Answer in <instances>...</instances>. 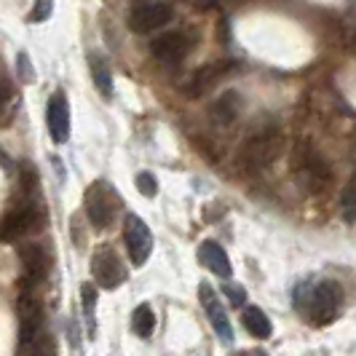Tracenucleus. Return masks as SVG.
Segmentation results:
<instances>
[{
	"label": "nucleus",
	"instance_id": "obj_1",
	"mask_svg": "<svg viewBox=\"0 0 356 356\" xmlns=\"http://www.w3.org/2000/svg\"><path fill=\"white\" fill-rule=\"evenodd\" d=\"M295 305L305 314V319L316 327H324L338 316L340 305H343V289L332 279H321L311 286V292H305L303 286L295 292Z\"/></svg>",
	"mask_w": 356,
	"mask_h": 356
},
{
	"label": "nucleus",
	"instance_id": "obj_2",
	"mask_svg": "<svg viewBox=\"0 0 356 356\" xmlns=\"http://www.w3.org/2000/svg\"><path fill=\"white\" fill-rule=\"evenodd\" d=\"M292 169L295 175L308 185V191H321L330 182V166L316 156V150L308 143H300L292 153Z\"/></svg>",
	"mask_w": 356,
	"mask_h": 356
},
{
	"label": "nucleus",
	"instance_id": "obj_3",
	"mask_svg": "<svg viewBox=\"0 0 356 356\" xmlns=\"http://www.w3.org/2000/svg\"><path fill=\"white\" fill-rule=\"evenodd\" d=\"M175 17L172 6L169 3H161V0H147V3H134L131 14H129V30L131 33H156L161 27H166Z\"/></svg>",
	"mask_w": 356,
	"mask_h": 356
},
{
	"label": "nucleus",
	"instance_id": "obj_4",
	"mask_svg": "<svg viewBox=\"0 0 356 356\" xmlns=\"http://www.w3.org/2000/svg\"><path fill=\"white\" fill-rule=\"evenodd\" d=\"M43 228V212L33 204H22L3 217L0 222V241H17L22 236Z\"/></svg>",
	"mask_w": 356,
	"mask_h": 356
},
{
	"label": "nucleus",
	"instance_id": "obj_5",
	"mask_svg": "<svg viewBox=\"0 0 356 356\" xmlns=\"http://www.w3.org/2000/svg\"><path fill=\"white\" fill-rule=\"evenodd\" d=\"M124 238H126V250H129V260L134 266H145L147 257H150V252H153V236H150V228L145 225L143 217L126 214Z\"/></svg>",
	"mask_w": 356,
	"mask_h": 356
},
{
	"label": "nucleus",
	"instance_id": "obj_6",
	"mask_svg": "<svg viewBox=\"0 0 356 356\" xmlns=\"http://www.w3.org/2000/svg\"><path fill=\"white\" fill-rule=\"evenodd\" d=\"M91 273L97 279V284L105 289H115L126 282V268L118 260V254L110 247H99L91 257Z\"/></svg>",
	"mask_w": 356,
	"mask_h": 356
},
{
	"label": "nucleus",
	"instance_id": "obj_7",
	"mask_svg": "<svg viewBox=\"0 0 356 356\" xmlns=\"http://www.w3.org/2000/svg\"><path fill=\"white\" fill-rule=\"evenodd\" d=\"M279 150H282L279 134L263 131V134L247 140V145L241 147V163L250 166V169H263V166H268L270 161L279 156Z\"/></svg>",
	"mask_w": 356,
	"mask_h": 356
},
{
	"label": "nucleus",
	"instance_id": "obj_8",
	"mask_svg": "<svg viewBox=\"0 0 356 356\" xmlns=\"http://www.w3.org/2000/svg\"><path fill=\"white\" fill-rule=\"evenodd\" d=\"M83 204H86V214H89L94 228H99V231L110 228L113 212H115V207H113L115 198L107 191L105 182H94L89 191H86V196H83Z\"/></svg>",
	"mask_w": 356,
	"mask_h": 356
},
{
	"label": "nucleus",
	"instance_id": "obj_9",
	"mask_svg": "<svg viewBox=\"0 0 356 356\" xmlns=\"http://www.w3.org/2000/svg\"><path fill=\"white\" fill-rule=\"evenodd\" d=\"M198 298H201V305H204V311H207V316L212 321L214 332H217V338L222 340V343H233V327H231V319H228V314H225V308L222 303L217 300V292H214L212 286L204 284L198 286Z\"/></svg>",
	"mask_w": 356,
	"mask_h": 356
},
{
	"label": "nucleus",
	"instance_id": "obj_10",
	"mask_svg": "<svg viewBox=\"0 0 356 356\" xmlns=\"http://www.w3.org/2000/svg\"><path fill=\"white\" fill-rule=\"evenodd\" d=\"M46 126H49V134L56 145L67 143V134H70V110H67V97L65 91H54L49 107H46Z\"/></svg>",
	"mask_w": 356,
	"mask_h": 356
},
{
	"label": "nucleus",
	"instance_id": "obj_11",
	"mask_svg": "<svg viewBox=\"0 0 356 356\" xmlns=\"http://www.w3.org/2000/svg\"><path fill=\"white\" fill-rule=\"evenodd\" d=\"M191 51V38L182 33H163L150 43V54L163 65H177Z\"/></svg>",
	"mask_w": 356,
	"mask_h": 356
},
{
	"label": "nucleus",
	"instance_id": "obj_12",
	"mask_svg": "<svg viewBox=\"0 0 356 356\" xmlns=\"http://www.w3.org/2000/svg\"><path fill=\"white\" fill-rule=\"evenodd\" d=\"M19 260H22V268H24V276L30 286L38 284L46 279V270H49V254L40 244H24L19 250Z\"/></svg>",
	"mask_w": 356,
	"mask_h": 356
},
{
	"label": "nucleus",
	"instance_id": "obj_13",
	"mask_svg": "<svg viewBox=\"0 0 356 356\" xmlns=\"http://www.w3.org/2000/svg\"><path fill=\"white\" fill-rule=\"evenodd\" d=\"M228 67H231L228 62H214V65H207V67H201V70L193 72L182 89H185V94H188V97L198 99L201 94H207V91L212 89L214 83L222 78V72L228 70Z\"/></svg>",
	"mask_w": 356,
	"mask_h": 356
},
{
	"label": "nucleus",
	"instance_id": "obj_14",
	"mask_svg": "<svg viewBox=\"0 0 356 356\" xmlns=\"http://www.w3.org/2000/svg\"><path fill=\"white\" fill-rule=\"evenodd\" d=\"M198 260L209 268L214 276H220V279H231L233 276L231 260H228L225 250H222L217 241H204V244L198 247Z\"/></svg>",
	"mask_w": 356,
	"mask_h": 356
},
{
	"label": "nucleus",
	"instance_id": "obj_15",
	"mask_svg": "<svg viewBox=\"0 0 356 356\" xmlns=\"http://www.w3.org/2000/svg\"><path fill=\"white\" fill-rule=\"evenodd\" d=\"M238 113H241V97H238V91H225V94L217 97L212 102V107H209L212 121L222 126L233 124V121L238 118Z\"/></svg>",
	"mask_w": 356,
	"mask_h": 356
},
{
	"label": "nucleus",
	"instance_id": "obj_16",
	"mask_svg": "<svg viewBox=\"0 0 356 356\" xmlns=\"http://www.w3.org/2000/svg\"><path fill=\"white\" fill-rule=\"evenodd\" d=\"M241 321H244L247 332H250V335H254V338H260V340L270 338V332H273V327H270V319H268L266 314H263V308H257V305H250V308H244V314H241Z\"/></svg>",
	"mask_w": 356,
	"mask_h": 356
},
{
	"label": "nucleus",
	"instance_id": "obj_17",
	"mask_svg": "<svg viewBox=\"0 0 356 356\" xmlns=\"http://www.w3.org/2000/svg\"><path fill=\"white\" fill-rule=\"evenodd\" d=\"M91 78H94V86L99 89V94L110 99L113 97V75L102 56H91Z\"/></svg>",
	"mask_w": 356,
	"mask_h": 356
},
{
	"label": "nucleus",
	"instance_id": "obj_18",
	"mask_svg": "<svg viewBox=\"0 0 356 356\" xmlns=\"http://www.w3.org/2000/svg\"><path fill=\"white\" fill-rule=\"evenodd\" d=\"M131 330H134L140 338H150V335H153V330H156V314H153V308H150L147 303L134 308Z\"/></svg>",
	"mask_w": 356,
	"mask_h": 356
},
{
	"label": "nucleus",
	"instance_id": "obj_19",
	"mask_svg": "<svg viewBox=\"0 0 356 356\" xmlns=\"http://www.w3.org/2000/svg\"><path fill=\"white\" fill-rule=\"evenodd\" d=\"M17 356H56V346L49 332L38 335L35 340H27V343H19V354Z\"/></svg>",
	"mask_w": 356,
	"mask_h": 356
},
{
	"label": "nucleus",
	"instance_id": "obj_20",
	"mask_svg": "<svg viewBox=\"0 0 356 356\" xmlns=\"http://www.w3.org/2000/svg\"><path fill=\"white\" fill-rule=\"evenodd\" d=\"M340 214L346 222H356V177L348 179V185L340 193Z\"/></svg>",
	"mask_w": 356,
	"mask_h": 356
},
{
	"label": "nucleus",
	"instance_id": "obj_21",
	"mask_svg": "<svg viewBox=\"0 0 356 356\" xmlns=\"http://www.w3.org/2000/svg\"><path fill=\"white\" fill-rule=\"evenodd\" d=\"M137 191H140L143 196L153 198L159 193V182H156V177H153L150 172H140V175H137Z\"/></svg>",
	"mask_w": 356,
	"mask_h": 356
},
{
	"label": "nucleus",
	"instance_id": "obj_22",
	"mask_svg": "<svg viewBox=\"0 0 356 356\" xmlns=\"http://www.w3.org/2000/svg\"><path fill=\"white\" fill-rule=\"evenodd\" d=\"M81 298H83L86 321H89V327H91V316H94V308H97V289H94V284H83V286H81Z\"/></svg>",
	"mask_w": 356,
	"mask_h": 356
},
{
	"label": "nucleus",
	"instance_id": "obj_23",
	"mask_svg": "<svg viewBox=\"0 0 356 356\" xmlns=\"http://www.w3.org/2000/svg\"><path fill=\"white\" fill-rule=\"evenodd\" d=\"M17 65H19V78H22L24 83H33V81H35V70H33V65L27 62V54H19Z\"/></svg>",
	"mask_w": 356,
	"mask_h": 356
},
{
	"label": "nucleus",
	"instance_id": "obj_24",
	"mask_svg": "<svg viewBox=\"0 0 356 356\" xmlns=\"http://www.w3.org/2000/svg\"><path fill=\"white\" fill-rule=\"evenodd\" d=\"M49 17H51V0H38L30 14V22H46Z\"/></svg>",
	"mask_w": 356,
	"mask_h": 356
},
{
	"label": "nucleus",
	"instance_id": "obj_25",
	"mask_svg": "<svg viewBox=\"0 0 356 356\" xmlns=\"http://www.w3.org/2000/svg\"><path fill=\"white\" fill-rule=\"evenodd\" d=\"M225 295L231 298V303H233V305H244V300H247V292H244V289H241L238 284L225 286Z\"/></svg>",
	"mask_w": 356,
	"mask_h": 356
},
{
	"label": "nucleus",
	"instance_id": "obj_26",
	"mask_svg": "<svg viewBox=\"0 0 356 356\" xmlns=\"http://www.w3.org/2000/svg\"><path fill=\"white\" fill-rule=\"evenodd\" d=\"M8 99H11V86H8L6 81H0V107L6 105Z\"/></svg>",
	"mask_w": 356,
	"mask_h": 356
},
{
	"label": "nucleus",
	"instance_id": "obj_27",
	"mask_svg": "<svg viewBox=\"0 0 356 356\" xmlns=\"http://www.w3.org/2000/svg\"><path fill=\"white\" fill-rule=\"evenodd\" d=\"M241 356H266V354H260V351H254V354H241Z\"/></svg>",
	"mask_w": 356,
	"mask_h": 356
}]
</instances>
